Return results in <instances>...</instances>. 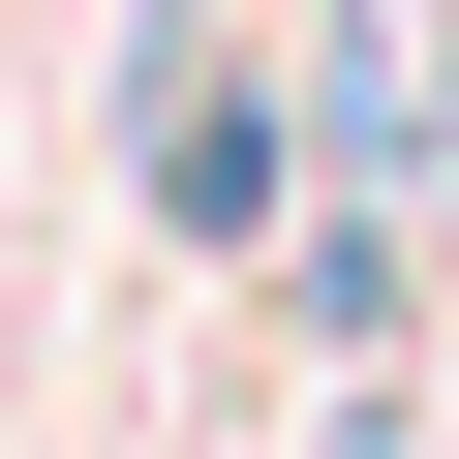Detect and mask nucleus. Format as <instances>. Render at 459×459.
Masks as SVG:
<instances>
[{"mask_svg": "<svg viewBox=\"0 0 459 459\" xmlns=\"http://www.w3.org/2000/svg\"><path fill=\"white\" fill-rule=\"evenodd\" d=\"M307 459H429V398H398V368H337V429H307Z\"/></svg>", "mask_w": 459, "mask_h": 459, "instance_id": "2", "label": "nucleus"}, {"mask_svg": "<svg viewBox=\"0 0 459 459\" xmlns=\"http://www.w3.org/2000/svg\"><path fill=\"white\" fill-rule=\"evenodd\" d=\"M123 184H153L184 276L307 246V62H246V0H123Z\"/></svg>", "mask_w": 459, "mask_h": 459, "instance_id": "1", "label": "nucleus"}]
</instances>
